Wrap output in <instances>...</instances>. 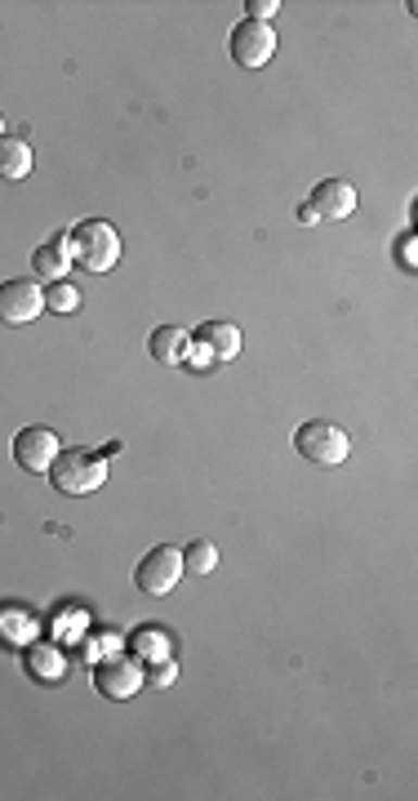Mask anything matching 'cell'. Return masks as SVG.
Returning <instances> with one entry per match:
<instances>
[{
  "label": "cell",
  "instance_id": "1",
  "mask_svg": "<svg viewBox=\"0 0 418 801\" xmlns=\"http://www.w3.org/2000/svg\"><path fill=\"white\" fill-rule=\"evenodd\" d=\"M54 246L67 254V263H76L85 272H112L121 263V231L112 223H103V218L76 223L72 231H63Z\"/></svg>",
  "mask_w": 418,
  "mask_h": 801
},
{
  "label": "cell",
  "instance_id": "2",
  "mask_svg": "<svg viewBox=\"0 0 418 801\" xmlns=\"http://www.w3.org/2000/svg\"><path fill=\"white\" fill-rule=\"evenodd\" d=\"M50 481L59 495L67 499H80V495H94L103 481H107V459L94 454V450H63L50 467Z\"/></svg>",
  "mask_w": 418,
  "mask_h": 801
},
{
  "label": "cell",
  "instance_id": "3",
  "mask_svg": "<svg viewBox=\"0 0 418 801\" xmlns=\"http://www.w3.org/2000/svg\"><path fill=\"white\" fill-rule=\"evenodd\" d=\"M294 450L307 459V463H320V467H334L352 454V441L339 423H325V418H307L303 428L294 433Z\"/></svg>",
  "mask_w": 418,
  "mask_h": 801
},
{
  "label": "cell",
  "instance_id": "4",
  "mask_svg": "<svg viewBox=\"0 0 418 801\" xmlns=\"http://www.w3.org/2000/svg\"><path fill=\"white\" fill-rule=\"evenodd\" d=\"M271 54H276V32H271V23L241 18L237 27H231V59H237V67L258 72L263 63H271Z\"/></svg>",
  "mask_w": 418,
  "mask_h": 801
},
{
  "label": "cell",
  "instance_id": "5",
  "mask_svg": "<svg viewBox=\"0 0 418 801\" xmlns=\"http://www.w3.org/2000/svg\"><path fill=\"white\" fill-rule=\"evenodd\" d=\"M59 454H63V446H59L54 428H23L14 437V463L23 467V473H31V477H50V467H54Z\"/></svg>",
  "mask_w": 418,
  "mask_h": 801
},
{
  "label": "cell",
  "instance_id": "6",
  "mask_svg": "<svg viewBox=\"0 0 418 801\" xmlns=\"http://www.w3.org/2000/svg\"><path fill=\"white\" fill-rule=\"evenodd\" d=\"M178 575H182V556H178V548H152L143 561H138V571H134V584L143 588L148 597H169L174 588H178Z\"/></svg>",
  "mask_w": 418,
  "mask_h": 801
},
{
  "label": "cell",
  "instance_id": "7",
  "mask_svg": "<svg viewBox=\"0 0 418 801\" xmlns=\"http://www.w3.org/2000/svg\"><path fill=\"white\" fill-rule=\"evenodd\" d=\"M94 686L103 699H129L148 686V673L134 664V659H121V654H107L94 664Z\"/></svg>",
  "mask_w": 418,
  "mask_h": 801
},
{
  "label": "cell",
  "instance_id": "8",
  "mask_svg": "<svg viewBox=\"0 0 418 801\" xmlns=\"http://www.w3.org/2000/svg\"><path fill=\"white\" fill-rule=\"evenodd\" d=\"M45 312V290L36 280H0V321L5 325H27Z\"/></svg>",
  "mask_w": 418,
  "mask_h": 801
},
{
  "label": "cell",
  "instance_id": "9",
  "mask_svg": "<svg viewBox=\"0 0 418 801\" xmlns=\"http://www.w3.org/2000/svg\"><path fill=\"white\" fill-rule=\"evenodd\" d=\"M307 205L316 210L320 223H339V218L356 214V187L347 178H320L312 187V201Z\"/></svg>",
  "mask_w": 418,
  "mask_h": 801
},
{
  "label": "cell",
  "instance_id": "10",
  "mask_svg": "<svg viewBox=\"0 0 418 801\" xmlns=\"http://www.w3.org/2000/svg\"><path fill=\"white\" fill-rule=\"evenodd\" d=\"M197 352H205V361H231L241 356V329L231 321H205L192 339Z\"/></svg>",
  "mask_w": 418,
  "mask_h": 801
},
{
  "label": "cell",
  "instance_id": "11",
  "mask_svg": "<svg viewBox=\"0 0 418 801\" xmlns=\"http://www.w3.org/2000/svg\"><path fill=\"white\" fill-rule=\"evenodd\" d=\"M148 352L161 365H182V361H188V352H192V335H188V329H178V325H156L152 339H148Z\"/></svg>",
  "mask_w": 418,
  "mask_h": 801
},
{
  "label": "cell",
  "instance_id": "12",
  "mask_svg": "<svg viewBox=\"0 0 418 801\" xmlns=\"http://www.w3.org/2000/svg\"><path fill=\"white\" fill-rule=\"evenodd\" d=\"M23 668H27L36 681H59V677L67 673V659H63V650L50 646V641H31V646L23 650Z\"/></svg>",
  "mask_w": 418,
  "mask_h": 801
},
{
  "label": "cell",
  "instance_id": "13",
  "mask_svg": "<svg viewBox=\"0 0 418 801\" xmlns=\"http://www.w3.org/2000/svg\"><path fill=\"white\" fill-rule=\"evenodd\" d=\"M31 174V148L23 138L0 134V178H27Z\"/></svg>",
  "mask_w": 418,
  "mask_h": 801
},
{
  "label": "cell",
  "instance_id": "14",
  "mask_svg": "<svg viewBox=\"0 0 418 801\" xmlns=\"http://www.w3.org/2000/svg\"><path fill=\"white\" fill-rule=\"evenodd\" d=\"M31 267H36V276H45V280L54 286V280H63V276H67V267H72V263H67V254L50 241V246H40V250L31 254Z\"/></svg>",
  "mask_w": 418,
  "mask_h": 801
},
{
  "label": "cell",
  "instance_id": "15",
  "mask_svg": "<svg viewBox=\"0 0 418 801\" xmlns=\"http://www.w3.org/2000/svg\"><path fill=\"white\" fill-rule=\"evenodd\" d=\"M178 556H182V571H188V575H210L214 565H218V548L205 543V539H192Z\"/></svg>",
  "mask_w": 418,
  "mask_h": 801
},
{
  "label": "cell",
  "instance_id": "16",
  "mask_svg": "<svg viewBox=\"0 0 418 801\" xmlns=\"http://www.w3.org/2000/svg\"><path fill=\"white\" fill-rule=\"evenodd\" d=\"M45 308L50 312H76L80 308V286H72V280H54L50 290H45Z\"/></svg>",
  "mask_w": 418,
  "mask_h": 801
},
{
  "label": "cell",
  "instance_id": "17",
  "mask_svg": "<svg viewBox=\"0 0 418 801\" xmlns=\"http://www.w3.org/2000/svg\"><path fill=\"white\" fill-rule=\"evenodd\" d=\"M178 681V664L174 659H152V673H148V686H156V690H169Z\"/></svg>",
  "mask_w": 418,
  "mask_h": 801
},
{
  "label": "cell",
  "instance_id": "18",
  "mask_svg": "<svg viewBox=\"0 0 418 801\" xmlns=\"http://www.w3.org/2000/svg\"><path fill=\"white\" fill-rule=\"evenodd\" d=\"M245 10H250L245 18H254V23H271V14H276V10H281V5H276V0H250V5H245Z\"/></svg>",
  "mask_w": 418,
  "mask_h": 801
},
{
  "label": "cell",
  "instance_id": "19",
  "mask_svg": "<svg viewBox=\"0 0 418 801\" xmlns=\"http://www.w3.org/2000/svg\"><path fill=\"white\" fill-rule=\"evenodd\" d=\"M299 223H303V227H316V223H320V218H316V210H312L307 201L299 205Z\"/></svg>",
  "mask_w": 418,
  "mask_h": 801
},
{
  "label": "cell",
  "instance_id": "20",
  "mask_svg": "<svg viewBox=\"0 0 418 801\" xmlns=\"http://www.w3.org/2000/svg\"><path fill=\"white\" fill-rule=\"evenodd\" d=\"M401 254H405L401 263H405V267H414V237H405V241H401Z\"/></svg>",
  "mask_w": 418,
  "mask_h": 801
},
{
  "label": "cell",
  "instance_id": "21",
  "mask_svg": "<svg viewBox=\"0 0 418 801\" xmlns=\"http://www.w3.org/2000/svg\"><path fill=\"white\" fill-rule=\"evenodd\" d=\"M0 134H5V116H0Z\"/></svg>",
  "mask_w": 418,
  "mask_h": 801
}]
</instances>
